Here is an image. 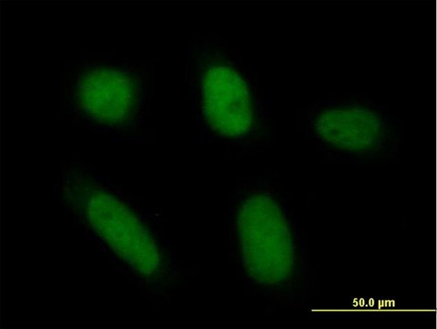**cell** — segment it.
<instances>
[{
    "label": "cell",
    "mask_w": 437,
    "mask_h": 329,
    "mask_svg": "<svg viewBox=\"0 0 437 329\" xmlns=\"http://www.w3.org/2000/svg\"><path fill=\"white\" fill-rule=\"evenodd\" d=\"M205 116L211 127L228 137L246 133L252 122V104L247 86L233 69L224 65L209 69L202 79Z\"/></svg>",
    "instance_id": "6da1fadb"
},
{
    "label": "cell",
    "mask_w": 437,
    "mask_h": 329,
    "mask_svg": "<svg viewBox=\"0 0 437 329\" xmlns=\"http://www.w3.org/2000/svg\"><path fill=\"white\" fill-rule=\"evenodd\" d=\"M86 99L91 110L103 121H122L133 104L130 78L113 69H102L90 75L86 82Z\"/></svg>",
    "instance_id": "7a4b0ae2"
}]
</instances>
